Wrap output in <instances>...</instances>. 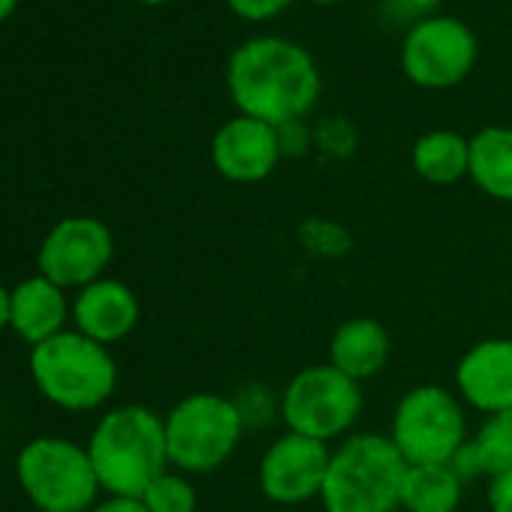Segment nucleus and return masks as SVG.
<instances>
[{"instance_id": "ddd939ff", "label": "nucleus", "mask_w": 512, "mask_h": 512, "mask_svg": "<svg viewBox=\"0 0 512 512\" xmlns=\"http://www.w3.org/2000/svg\"><path fill=\"white\" fill-rule=\"evenodd\" d=\"M455 392L482 416L512 410V338H482L467 347L455 365Z\"/></svg>"}, {"instance_id": "7c9ffc66", "label": "nucleus", "mask_w": 512, "mask_h": 512, "mask_svg": "<svg viewBox=\"0 0 512 512\" xmlns=\"http://www.w3.org/2000/svg\"><path fill=\"white\" fill-rule=\"evenodd\" d=\"M314 4H338V0H314Z\"/></svg>"}, {"instance_id": "412c9836", "label": "nucleus", "mask_w": 512, "mask_h": 512, "mask_svg": "<svg viewBox=\"0 0 512 512\" xmlns=\"http://www.w3.org/2000/svg\"><path fill=\"white\" fill-rule=\"evenodd\" d=\"M148 512H196L199 494L187 473L169 467L163 470L139 497Z\"/></svg>"}, {"instance_id": "aec40b11", "label": "nucleus", "mask_w": 512, "mask_h": 512, "mask_svg": "<svg viewBox=\"0 0 512 512\" xmlns=\"http://www.w3.org/2000/svg\"><path fill=\"white\" fill-rule=\"evenodd\" d=\"M470 440L482 458L485 476L512 470V410L485 416V422L479 425V431Z\"/></svg>"}, {"instance_id": "4468645a", "label": "nucleus", "mask_w": 512, "mask_h": 512, "mask_svg": "<svg viewBox=\"0 0 512 512\" xmlns=\"http://www.w3.org/2000/svg\"><path fill=\"white\" fill-rule=\"evenodd\" d=\"M73 323L76 332H82L85 338L112 347L136 329L139 299L124 281L100 278L85 290H79L73 302Z\"/></svg>"}, {"instance_id": "5701e85b", "label": "nucleus", "mask_w": 512, "mask_h": 512, "mask_svg": "<svg viewBox=\"0 0 512 512\" xmlns=\"http://www.w3.org/2000/svg\"><path fill=\"white\" fill-rule=\"evenodd\" d=\"M287 4H290V0H229V7H232L238 16L250 19V22L272 19V16H278Z\"/></svg>"}, {"instance_id": "9b49d317", "label": "nucleus", "mask_w": 512, "mask_h": 512, "mask_svg": "<svg viewBox=\"0 0 512 512\" xmlns=\"http://www.w3.org/2000/svg\"><path fill=\"white\" fill-rule=\"evenodd\" d=\"M476 61L473 34L455 19H425L404 43L401 64L404 73L422 88H452L458 85Z\"/></svg>"}, {"instance_id": "6ab92c4d", "label": "nucleus", "mask_w": 512, "mask_h": 512, "mask_svg": "<svg viewBox=\"0 0 512 512\" xmlns=\"http://www.w3.org/2000/svg\"><path fill=\"white\" fill-rule=\"evenodd\" d=\"M413 169L437 187L461 181L470 169V139L455 130H431L419 136L413 145Z\"/></svg>"}, {"instance_id": "7ed1b4c3", "label": "nucleus", "mask_w": 512, "mask_h": 512, "mask_svg": "<svg viewBox=\"0 0 512 512\" xmlns=\"http://www.w3.org/2000/svg\"><path fill=\"white\" fill-rule=\"evenodd\" d=\"M407 467L389 434L353 431L332 449L320 503L326 512H395Z\"/></svg>"}, {"instance_id": "4be33fe9", "label": "nucleus", "mask_w": 512, "mask_h": 512, "mask_svg": "<svg viewBox=\"0 0 512 512\" xmlns=\"http://www.w3.org/2000/svg\"><path fill=\"white\" fill-rule=\"evenodd\" d=\"M238 413H241V422L247 431H256V428H266L272 425L275 419H281V395H272L266 386L260 383H247L241 386L235 395H232Z\"/></svg>"}, {"instance_id": "bb28decb", "label": "nucleus", "mask_w": 512, "mask_h": 512, "mask_svg": "<svg viewBox=\"0 0 512 512\" xmlns=\"http://www.w3.org/2000/svg\"><path fill=\"white\" fill-rule=\"evenodd\" d=\"M10 317H13V290L0 284V329L10 326Z\"/></svg>"}, {"instance_id": "20e7f679", "label": "nucleus", "mask_w": 512, "mask_h": 512, "mask_svg": "<svg viewBox=\"0 0 512 512\" xmlns=\"http://www.w3.org/2000/svg\"><path fill=\"white\" fill-rule=\"evenodd\" d=\"M31 377L43 398L55 407L85 413L103 407L118 383V365L109 347L82 332H61L40 347H31Z\"/></svg>"}, {"instance_id": "a878e982", "label": "nucleus", "mask_w": 512, "mask_h": 512, "mask_svg": "<svg viewBox=\"0 0 512 512\" xmlns=\"http://www.w3.org/2000/svg\"><path fill=\"white\" fill-rule=\"evenodd\" d=\"M91 512H148L139 497H109L103 503H94Z\"/></svg>"}, {"instance_id": "c756f323", "label": "nucleus", "mask_w": 512, "mask_h": 512, "mask_svg": "<svg viewBox=\"0 0 512 512\" xmlns=\"http://www.w3.org/2000/svg\"><path fill=\"white\" fill-rule=\"evenodd\" d=\"M139 4H166V0H139Z\"/></svg>"}, {"instance_id": "0eeeda50", "label": "nucleus", "mask_w": 512, "mask_h": 512, "mask_svg": "<svg viewBox=\"0 0 512 512\" xmlns=\"http://www.w3.org/2000/svg\"><path fill=\"white\" fill-rule=\"evenodd\" d=\"M16 476L40 512H91L103 491L88 446L64 437H34L25 443Z\"/></svg>"}, {"instance_id": "39448f33", "label": "nucleus", "mask_w": 512, "mask_h": 512, "mask_svg": "<svg viewBox=\"0 0 512 512\" xmlns=\"http://www.w3.org/2000/svg\"><path fill=\"white\" fill-rule=\"evenodd\" d=\"M163 425L169 467L187 476H202L223 467L247 431L235 401L220 392L184 395L163 416Z\"/></svg>"}, {"instance_id": "dca6fc26", "label": "nucleus", "mask_w": 512, "mask_h": 512, "mask_svg": "<svg viewBox=\"0 0 512 512\" xmlns=\"http://www.w3.org/2000/svg\"><path fill=\"white\" fill-rule=\"evenodd\" d=\"M70 314H73V308L67 302V290H61L58 284H52L43 275L28 278L13 290L10 329L31 347H40L49 338L67 332Z\"/></svg>"}, {"instance_id": "f03ea898", "label": "nucleus", "mask_w": 512, "mask_h": 512, "mask_svg": "<svg viewBox=\"0 0 512 512\" xmlns=\"http://www.w3.org/2000/svg\"><path fill=\"white\" fill-rule=\"evenodd\" d=\"M88 455L109 497H142V491L169 470L163 416L142 404L103 413L88 440Z\"/></svg>"}, {"instance_id": "1a4fd4ad", "label": "nucleus", "mask_w": 512, "mask_h": 512, "mask_svg": "<svg viewBox=\"0 0 512 512\" xmlns=\"http://www.w3.org/2000/svg\"><path fill=\"white\" fill-rule=\"evenodd\" d=\"M115 256L112 229L97 217H64L40 244V275L61 290H85L100 281Z\"/></svg>"}, {"instance_id": "9d476101", "label": "nucleus", "mask_w": 512, "mask_h": 512, "mask_svg": "<svg viewBox=\"0 0 512 512\" xmlns=\"http://www.w3.org/2000/svg\"><path fill=\"white\" fill-rule=\"evenodd\" d=\"M332 446L284 431L275 437L256 467V485L263 497L278 506H299L308 500H320L326 470H329Z\"/></svg>"}, {"instance_id": "f257e3e1", "label": "nucleus", "mask_w": 512, "mask_h": 512, "mask_svg": "<svg viewBox=\"0 0 512 512\" xmlns=\"http://www.w3.org/2000/svg\"><path fill=\"white\" fill-rule=\"evenodd\" d=\"M226 79L241 115L278 130L305 118L320 97V73L311 55L278 37L244 43L232 55Z\"/></svg>"}, {"instance_id": "c85d7f7f", "label": "nucleus", "mask_w": 512, "mask_h": 512, "mask_svg": "<svg viewBox=\"0 0 512 512\" xmlns=\"http://www.w3.org/2000/svg\"><path fill=\"white\" fill-rule=\"evenodd\" d=\"M413 4H419V7H431L434 0H413Z\"/></svg>"}, {"instance_id": "393cba45", "label": "nucleus", "mask_w": 512, "mask_h": 512, "mask_svg": "<svg viewBox=\"0 0 512 512\" xmlns=\"http://www.w3.org/2000/svg\"><path fill=\"white\" fill-rule=\"evenodd\" d=\"M452 467H455V473L464 479V482H470V479H479V476H485V467H482V458H479V452H476V446H473V440H467L458 452H455V458L449 461Z\"/></svg>"}, {"instance_id": "b1692460", "label": "nucleus", "mask_w": 512, "mask_h": 512, "mask_svg": "<svg viewBox=\"0 0 512 512\" xmlns=\"http://www.w3.org/2000/svg\"><path fill=\"white\" fill-rule=\"evenodd\" d=\"M485 500L491 512H512V470L488 476L485 485Z\"/></svg>"}, {"instance_id": "423d86ee", "label": "nucleus", "mask_w": 512, "mask_h": 512, "mask_svg": "<svg viewBox=\"0 0 512 512\" xmlns=\"http://www.w3.org/2000/svg\"><path fill=\"white\" fill-rule=\"evenodd\" d=\"M362 410H365L362 383L350 380L329 362L296 371L281 389L284 428L320 443L350 437Z\"/></svg>"}, {"instance_id": "a211bd4d", "label": "nucleus", "mask_w": 512, "mask_h": 512, "mask_svg": "<svg viewBox=\"0 0 512 512\" xmlns=\"http://www.w3.org/2000/svg\"><path fill=\"white\" fill-rule=\"evenodd\" d=\"M464 479L452 464H410L401 488L404 512H458Z\"/></svg>"}, {"instance_id": "6e6552de", "label": "nucleus", "mask_w": 512, "mask_h": 512, "mask_svg": "<svg viewBox=\"0 0 512 512\" xmlns=\"http://www.w3.org/2000/svg\"><path fill=\"white\" fill-rule=\"evenodd\" d=\"M464 410L455 389L437 383L413 386L395 404L389 440L407 464H449L470 440Z\"/></svg>"}, {"instance_id": "f8f14e48", "label": "nucleus", "mask_w": 512, "mask_h": 512, "mask_svg": "<svg viewBox=\"0 0 512 512\" xmlns=\"http://www.w3.org/2000/svg\"><path fill=\"white\" fill-rule=\"evenodd\" d=\"M281 154H284L281 130L247 115L232 118L211 139L214 169L235 184L266 181L275 172Z\"/></svg>"}, {"instance_id": "cd10ccee", "label": "nucleus", "mask_w": 512, "mask_h": 512, "mask_svg": "<svg viewBox=\"0 0 512 512\" xmlns=\"http://www.w3.org/2000/svg\"><path fill=\"white\" fill-rule=\"evenodd\" d=\"M16 7H19V0H0V22H7Z\"/></svg>"}, {"instance_id": "f3484780", "label": "nucleus", "mask_w": 512, "mask_h": 512, "mask_svg": "<svg viewBox=\"0 0 512 512\" xmlns=\"http://www.w3.org/2000/svg\"><path fill=\"white\" fill-rule=\"evenodd\" d=\"M467 175L485 196L497 202H512V130L509 127H485L470 139Z\"/></svg>"}, {"instance_id": "2eb2a0df", "label": "nucleus", "mask_w": 512, "mask_h": 512, "mask_svg": "<svg viewBox=\"0 0 512 512\" xmlns=\"http://www.w3.org/2000/svg\"><path fill=\"white\" fill-rule=\"evenodd\" d=\"M392 359V335L374 317H350L329 338V365L356 383L377 377Z\"/></svg>"}]
</instances>
